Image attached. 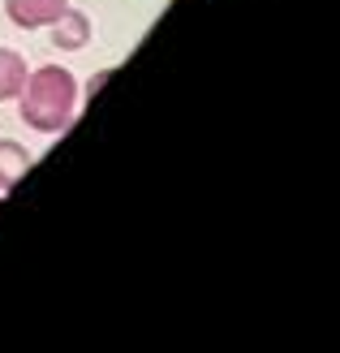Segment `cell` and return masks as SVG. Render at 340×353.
I'll return each instance as SVG.
<instances>
[{
    "label": "cell",
    "mask_w": 340,
    "mask_h": 353,
    "mask_svg": "<svg viewBox=\"0 0 340 353\" xmlns=\"http://www.w3.org/2000/svg\"><path fill=\"white\" fill-rule=\"evenodd\" d=\"M74 99H78L74 78L57 65H43L39 74H30L26 86H22V117L34 130L57 134V130L69 125V117H74Z\"/></svg>",
    "instance_id": "cell-1"
},
{
    "label": "cell",
    "mask_w": 340,
    "mask_h": 353,
    "mask_svg": "<svg viewBox=\"0 0 340 353\" xmlns=\"http://www.w3.org/2000/svg\"><path fill=\"white\" fill-rule=\"evenodd\" d=\"M65 9H69V0H5L9 22L26 26V30H34V26H52Z\"/></svg>",
    "instance_id": "cell-2"
},
{
    "label": "cell",
    "mask_w": 340,
    "mask_h": 353,
    "mask_svg": "<svg viewBox=\"0 0 340 353\" xmlns=\"http://www.w3.org/2000/svg\"><path fill=\"white\" fill-rule=\"evenodd\" d=\"M86 39H91V22H86V13L78 9H65L57 22H52V43L57 48H86Z\"/></svg>",
    "instance_id": "cell-3"
},
{
    "label": "cell",
    "mask_w": 340,
    "mask_h": 353,
    "mask_svg": "<svg viewBox=\"0 0 340 353\" xmlns=\"http://www.w3.org/2000/svg\"><path fill=\"white\" fill-rule=\"evenodd\" d=\"M22 86H26V61L17 57V52L0 48V99L22 95Z\"/></svg>",
    "instance_id": "cell-4"
},
{
    "label": "cell",
    "mask_w": 340,
    "mask_h": 353,
    "mask_svg": "<svg viewBox=\"0 0 340 353\" xmlns=\"http://www.w3.org/2000/svg\"><path fill=\"white\" fill-rule=\"evenodd\" d=\"M30 168V155L17 143H0V185H17V176Z\"/></svg>",
    "instance_id": "cell-5"
}]
</instances>
